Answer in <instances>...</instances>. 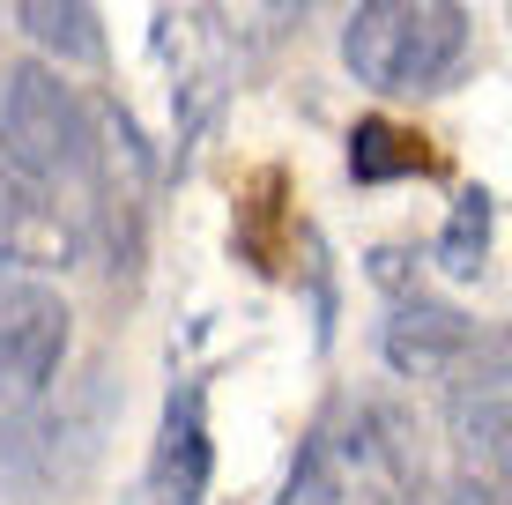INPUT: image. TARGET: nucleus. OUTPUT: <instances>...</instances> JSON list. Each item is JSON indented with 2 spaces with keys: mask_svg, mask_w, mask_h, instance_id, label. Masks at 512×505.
Here are the masks:
<instances>
[{
  "mask_svg": "<svg viewBox=\"0 0 512 505\" xmlns=\"http://www.w3.org/2000/svg\"><path fill=\"white\" fill-rule=\"evenodd\" d=\"M453 454L461 476L512 505V350H490L453 387Z\"/></svg>",
  "mask_w": 512,
  "mask_h": 505,
  "instance_id": "39448f33",
  "label": "nucleus"
},
{
  "mask_svg": "<svg viewBox=\"0 0 512 505\" xmlns=\"http://www.w3.org/2000/svg\"><path fill=\"white\" fill-rule=\"evenodd\" d=\"M490 223H498V201H490L483 186H461V194H453L446 231H438V268H446L453 283L483 275V260H490Z\"/></svg>",
  "mask_w": 512,
  "mask_h": 505,
  "instance_id": "9b49d317",
  "label": "nucleus"
},
{
  "mask_svg": "<svg viewBox=\"0 0 512 505\" xmlns=\"http://www.w3.org/2000/svg\"><path fill=\"white\" fill-rule=\"evenodd\" d=\"M15 23L52 67H104V23L90 0H15Z\"/></svg>",
  "mask_w": 512,
  "mask_h": 505,
  "instance_id": "1a4fd4ad",
  "label": "nucleus"
},
{
  "mask_svg": "<svg viewBox=\"0 0 512 505\" xmlns=\"http://www.w3.org/2000/svg\"><path fill=\"white\" fill-rule=\"evenodd\" d=\"M275 505H342V468H334L327 431H312V439L297 446V461H290V476H282Z\"/></svg>",
  "mask_w": 512,
  "mask_h": 505,
  "instance_id": "ddd939ff",
  "label": "nucleus"
},
{
  "mask_svg": "<svg viewBox=\"0 0 512 505\" xmlns=\"http://www.w3.org/2000/svg\"><path fill=\"white\" fill-rule=\"evenodd\" d=\"M104 431H112V372H82L75 387H60V402L45 387L38 402L15 409V424L0 431V468L45 498H67L97 468Z\"/></svg>",
  "mask_w": 512,
  "mask_h": 505,
  "instance_id": "7ed1b4c3",
  "label": "nucleus"
},
{
  "mask_svg": "<svg viewBox=\"0 0 512 505\" xmlns=\"http://www.w3.org/2000/svg\"><path fill=\"white\" fill-rule=\"evenodd\" d=\"M461 60H468L461 0H357L342 23V67L379 97L446 90Z\"/></svg>",
  "mask_w": 512,
  "mask_h": 505,
  "instance_id": "f257e3e1",
  "label": "nucleus"
},
{
  "mask_svg": "<svg viewBox=\"0 0 512 505\" xmlns=\"http://www.w3.org/2000/svg\"><path fill=\"white\" fill-rule=\"evenodd\" d=\"M490 350L505 342H483V327L453 305H431V298H401L394 320L379 327V357L394 364L401 379H461L468 364H483Z\"/></svg>",
  "mask_w": 512,
  "mask_h": 505,
  "instance_id": "423d86ee",
  "label": "nucleus"
},
{
  "mask_svg": "<svg viewBox=\"0 0 512 505\" xmlns=\"http://www.w3.org/2000/svg\"><path fill=\"white\" fill-rule=\"evenodd\" d=\"M416 505H498V498H490L483 483H468V476H461L453 491H438V498H416Z\"/></svg>",
  "mask_w": 512,
  "mask_h": 505,
  "instance_id": "4468645a",
  "label": "nucleus"
},
{
  "mask_svg": "<svg viewBox=\"0 0 512 505\" xmlns=\"http://www.w3.org/2000/svg\"><path fill=\"white\" fill-rule=\"evenodd\" d=\"M423 171H438V149L416 127H394V119L349 127V179L357 186H394V179H423Z\"/></svg>",
  "mask_w": 512,
  "mask_h": 505,
  "instance_id": "9d476101",
  "label": "nucleus"
},
{
  "mask_svg": "<svg viewBox=\"0 0 512 505\" xmlns=\"http://www.w3.org/2000/svg\"><path fill=\"white\" fill-rule=\"evenodd\" d=\"M67 342H75V320H67V298L38 275H8L0 283V409H23L60 379Z\"/></svg>",
  "mask_w": 512,
  "mask_h": 505,
  "instance_id": "20e7f679",
  "label": "nucleus"
},
{
  "mask_svg": "<svg viewBox=\"0 0 512 505\" xmlns=\"http://www.w3.org/2000/svg\"><path fill=\"white\" fill-rule=\"evenodd\" d=\"M82 253V223L0 156V268H67Z\"/></svg>",
  "mask_w": 512,
  "mask_h": 505,
  "instance_id": "6e6552de",
  "label": "nucleus"
},
{
  "mask_svg": "<svg viewBox=\"0 0 512 505\" xmlns=\"http://www.w3.org/2000/svg\"><path fill=\"white\" fill-rule=\"evenodd\" d=\"M0 156L38 186H90L97 164V112L60 82V67L15 60L0 67Z\"/></svg>",
  "mask_w": 512,
  "mask_h": 505,
  "instance_id": "f03ea898",
  "label": "nucleus"
},
{
  "mask_svg": "<svg viewBox=\"0 0 512 505\" xmlns=\"http://www.w3.org/2000/svg\"><path fill=\"white\" fill-rule=\"evenodd\" d=\"M208 476H216V446H208V387L179 379L164 394V424L149 446V498L156 505H201Z\"/></svg>",
  "mask_w": 512,
  "mask_h": 505,
  "instance_id": "0eeeda50",
  "label": "nucleus"
},
{
  "mask_svg": "<svg viewBox=\"0 0 512 505\" xmlns=\"http://www.w3.org/2000/svg\"><path fill=\"white\" fill-rule=\"evenodd\" d=\"M282 246H290V216H282V171H260L238 201V253L253 260L260 275L282 268Z\"/></svg>",
  "mask_w": 512,
  "mask_h": 505,
  "instance_id": "f8f14e48",
  "label": "nucleus"
}]
</instances>
